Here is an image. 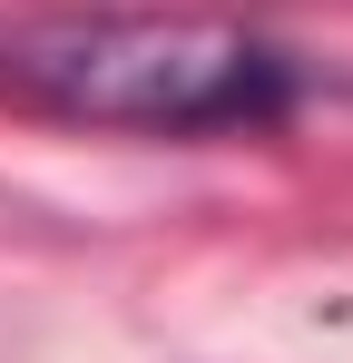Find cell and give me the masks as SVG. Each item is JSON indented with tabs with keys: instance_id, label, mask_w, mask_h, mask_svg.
I'll return each mask as SVG.
<instances>
[{
	"instance_id": "6da1fadb",
	"label": "cell",
	"mask_w": 353,
	"mask_h": 363,
	"mask_svg": "<svg viewBox=\"0 0 353 363\" xmlns=\"http://www.w3.org/2000/svg\"><path fill=\"white\" fill-rule=\"evenodd\" d=\"M10 79L89 128H255L285 108V50L226 20H59L20 40Z\"/></svg>"
}]
</instances>
